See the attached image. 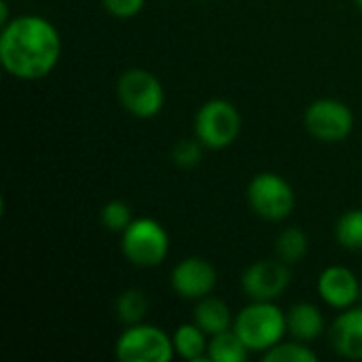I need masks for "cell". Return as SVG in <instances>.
<instances>
[{
	"mask_svg": "<svg viewBox=\"0 0 362 362\" xmlns=\"http://www.w3.org/2000/svg\"><path fill=\"white\" fill-rule=\"evenodd\" d=\"M13 17L8 15V4L6 0H0V25H6Z\"/></svg>",
	"mask_w": 362,
	"mask_h": 362,
	"instance_id": "24",
	"label": "cell"
},
{
	"mask_svg": "<svg viewBox=\"0 0 362 362\" xmlns=\"http://www.w3.org/2000/svg\"><path fill=\"white\" fill-rule=\"evenodd\" d=\"M303 125L308 134L320 142L335 144L346 140L354 129L352 108L335 98H320L305 108Z\"/></svg>",
	"mask_w": 362,
	"mask_h": 362,
	"instance_id": "8",
	"label": "cell"
},
{
	"mask_svg": "<svg viewBox=\"0 0 362 362\" xmlns=\"http://www.w3.org/2000/svg\"><path fill=\"white\" fill-rule=\"evenodd\" d=\"M335 240L350 252L362 250V208L344 212L335 223Z\"/></svg>",
	"mask_w": 362,
	"mask_h": 362,
	"instance_id": "19",
	"label": "cell"
},
{
	"mask_svg": "<svg viewBox=\"0 0 362 362\" xmlns=\"http://www.w3.org/2000/svg\"><path fill=\"white\" fill-rule=\"evenodd\" d=\"M361 282L356 274L344 265L327 267L316 282V291L320 299L333 310H348L361 301Z\"/></svg>",
	"mask_w": 362,
	"mask_h": 362,
	"instance_id": "11",
	"label": "cell"
},
{
	"mask_svg": "<svg viewBox=\"0 0 362 362\" xmlns=\"http://www.w3.org/2000/svg\"><path fill=\"white\" fill-rule=\"evenodd\" d=\"M172 341H174V352L176 356H180L182 361L189 362H199L208 361V335L195 325H180L174 335H172Z\"/></svg>",
	"mask_w": 362,
	"mask_h": 362,
	"instance_id": "15",
	"label": "cell"
},
{
	"mask_svg": "<svg viewBox=\"0 0 362 362\" xmlns=\"http://www.w3.org/2000/svg\"><path fill=\"white\" fill-rule=\"evenodd\" d=\"M318 356L303 341H280L263 354V362H316Z\"/></svg>",
	"mask_w": 362,
	"mask_h": 362,
	"instance_id": "20",
	"label": "cell"
},
{
	"mask_svg": "<svg viewBox=\"0 0 362 362\" xmlns=\"http://www.w3.org/2000/svg\"><path fill=\"white\" fill-rule=\"evenodd\" d=\"M117 100L136 119H153L165 106L161 81L146 68H127L117 81Z\"/></svg>",
	"mask_w": 362,
	"mask_h": 362,
	"instance_id": "5",
	"label": "cell"
},
{
	"mask_svg": "<svg viewBox=\"0 0 362 362\" xmlns=\"http://www.w3.org/2000/svg\"><path fill=\"white\" fill-rule=\"evenodd\" d=\"M361 301H362V286H361Z\"/></svg>",
	"mask_w": 362,
	"mask_h": 362,
	"instance_id": "26",
	"label": "cell"
},
{
	"mask_svg": "<svg viewBox=\"0 0 362 362\" xmlns=\"http://www.w3.org/2000/svg\"><path fill=\"white\" fill-rule=\"evenodd\" d=\"M100 221H102V225H104L106 231H110V233H123L132 225L134 212H132L129 204H125L121 199H112V202H108V204L102 206Z\"/></svg>",
	"mask_w": 362,
	"mask_h": 362,
	"instance_id": "21",
	"label": "cell"
},
{
	"mask_svg": "<svg viewBox=\"0 0 362 362\" xmlns=\"http://www.w3.org/2000/svg\"><path fill=\"white\" fill-rule=\"evenodd\" d=\"M286 327L293 339L310 344L325 333V316L314 303H295L286 312Z\"/></svg>",
	"mask_w": 362,
	"mask_h": 362,
	"instance_id": "13",
	"label": "cell"
},
{
	"mask_svg": "<svg viewBox=\"0 0 362 362\" xmlns=\"http://www.w3.org/2000/svg\"><path fill=\"white\" fill-rule=\"evenodd\" d=\"M193 322L208 335L214 337L218 333H225L229 329H233L235 316L231 314L229 305L218 299V297H204L197 301L195 310H193Z\"/></svg>",
	"mask_w": 362,
	"mask_h": 362,
	"instance_id": "14",
	"label": "cell"
},
{
	"mask_svg": "<svg viewBox=\"0 0 362 362\" xmlns=\"http://www.w3.org/2000/svg\"><path fill=\"white\" fill-rule=\"evenodd\" d=\"M204 151L206 146L193 136V138H180L174 146H172V161L174 165L182 168V170H191L195 165L202 163L204 159Z\"/></svg>",
	"mask_w": 362,
	"mask_h": 362,
	"instance_id": "22",
	"label": "cell"
},
{
	"mask_svg": "<svg viewBox=\"0 0 362 362\" xmlns=\"http://www.w3.org/2000/svg\"><path fill=\"white\" fill-rule=\"evenodd\" d=\"M291 284V265L282 259H261L248 265L240 286L250 301H276Z\"/></svg>",
	"mask_w": 362,
	"mask_h": 362,
	"instance_id": "9",
	"label": "cell"
},
{
	"mask_svg": "<svg viewBox=\"0 0 362 362\" xmlns=\"http://www.w3.org/2000/svg\"><path fill=\"white\" fill-rule=\"evenodd\" d=\"M59 55V32L42 15H17L0 30V64L19 81H40L49 76Z\"/></svg>",
	"mask_w": 362,
	"mask_h": 362,
	"instance_id": "1",
	"label": "cell"
},
{
	"mask_svg": "<svg viewBox=\"0 0 362 362\" xmlns=\"http://www.w3.org/2000/svg\"><path fill=\"white\" fill-rule=\"evenodd\" d=\"M216 282H218V274L214 265L202 257H187L178 261L170 276L172 291L187 301H199L212 295Z\"/></svg>",
	"mask_w": 362,
	"mask_h": 362,
	"instance_id": "10",
	"label": "cell"
},
{
	"mask_svg": "<svg viewBox=\"0 0 362 362\" xmlns=\"http://www.w3.org/2000/svg\"><path fill=\"white\" fill-rule=\"evenodd\" d=\"M100 2L112 17L129 19V17H136L144 8L146 0H100Z\"/></svg>",
	"mask_w": 362,
	"mask_h": 362,
	"instance_id": "23",
	"label": "cell"
},
{
	"mask_svg": "<svg viewBox=\"0 0 362 362\" xmlns=\"http://www.w3.org/2000/svg\"><path fill=\"white\" fill-rule=\"evenodd\" d=\"M242 132V115L229 100L214 98L199 106L193 121V136L210 151L229 148Z\"/></svg>",
	"mask_w": 362,
	"mask_h": 362,
	"instance_id": "3",
	"label": "cell"
},
{
	"mask_svg": "<svg viewBox=\"0 0 362 362\" xmlns=\"http://www.w3.org/2000/svg\"><path fill=\"white\" fill-rule=\"evenodd\" d=\"M354 2H356V6L362 11V0H354Z\"/></svg>",
	"mask_w": 362,
	"mask_h": 362,
	"instance_id": "25",
	"label": "cell"
},
{
	"mask_svg": "<svg viewBox=\"0 0 362 362\" xmlns=\"http://www.w3.org/2000/svg\"><path fill=\"white\" fill-rule=\"evenodd\" d=\"M246 199L250 210L269 223H280L295 210V191L288 180L276 172H259L252 176L246 189Z\"/></svg>",
	"mask_w": 362,
	"mask_h": 362,
	"instance_id": "6",
	"label": "cell"
},
{
	"mask_svg": "<svg viewBox=\"0 0 362 362\" xmlns=\"http://www.w3.org/2000/svg\"><path fill=\"white\" fill-rule=\"evenodd\" d=\"M172 337L155 325H129L115 344V356L121 362H170L174 358Z\"/></svg>",
	"mask_w": 362,
	"mask_h": 362,
	"instance_id": "7",
	"label": "cell"
},
{
	"mask_svg": "<svg viewBox=\"0 0 362 362\" xmlns=\"http://www.w3.org/2000/svg\"><path fill=\"white\" fill-rule=\"evenodd\" d=\"M233 331L250 352L265 354L288 333L286 312H282L276 301H250L242 312H238Z\"/></svg>",
	"mask_w": 362,
	"mask_h": 362,
	"instance_id": "2",
	"label": "cell"
},
{
	"mask_svg": "<svg viewBox=\"0 0 362 362\" xmlns=\"http://www.w3.org/2000/svg\"><path fill=\"white\" fill-rule=\"evenodd\" d=\"M308 248H310V238L308 233L297 227V225H291V227H284L276 240V255L278 259H282L286 265H295L299 263L305 255H308Z\"/></svg>",
	"mask_w": 362,
	"mask_h": 362,
	"instance_id": "17",
	"label": "cell"
},
{
	"mask_svg": "<svg viewBox=\"0 0 362 362\" xmlns=\"http://www.w3.org/2000/svg\"><path fill=\"white\" fill-rule=\"evenodd\" d=\"M250 354L252 352L246 348V344L240 339V335L233 329L210 337V344H208V361L210 362H246Z\"/></svg>",
	"mask_w": 362,
	"mask_h": 362,
	"instance_id": "16",
	"label": "cell"
},
{
	"mask_svg": "<svg viewBox=\"0 0 362 362\" xmlns=\"http://www.w3.org/2000/svg\"><path fill=\"white\" fill-rule=\"evenodd\" d=\"M329 337L333 350L341 358L362 361V305L341 310V314L331 325Z\"/></svg>",
	"mask_w": 362,
	"mask_h": 362,
	"instance_id": "12",
	"label": "cell"
},
{
	"mask_svg": "<svg viewBox=\"0 0 362 362\" xmlns=\"http://www.w3.org/2000/svg\"><path fill=\"white\" fill-rule=\"evenodd\" d=\"M121 252L136 267H159L170 255V235L155 218H134L121 233Z\"/></svg>",
	"mask_w": 362,
	"mask_h": 362,
	"instance_id": "4",
	"label": "cell"
},
{
	"mask_svg": "<svg viewBox=\"0 0 362 362\" xmlns=\"http://www.w3.org/2000/svg\"><path fill=\"white\" fill-rule=\"evenodd\" d=\"M148 312V299L140 288H127L115 299V316L125 327L138 325Z\"/></svg>",
	"mask_w": 362,
	"mask_h": 362,
	"instance_id": "18",
	"label": "cell"
}]
</instances>
